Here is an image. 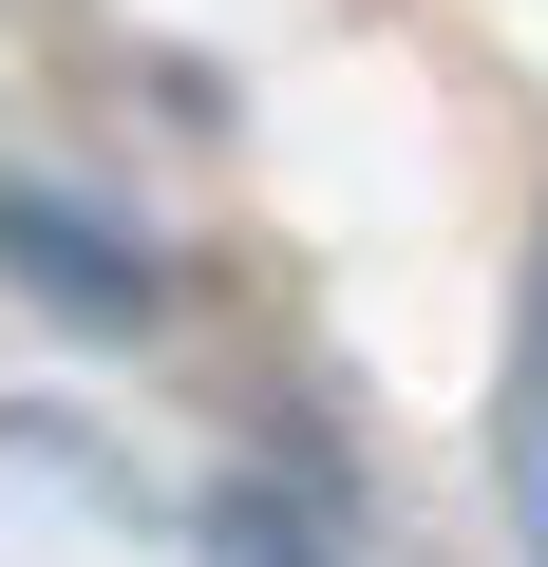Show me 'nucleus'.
<instances>
[{
  "instance_id": "nucleus-1",
  "label": "nucleus",
  "mask_w": 548,
  "mask_h": 567,
  "mask_svg": "<svg viewBox=\"0 0 548 567\" xmlns=\"http://www.w3.org/2000/svg\"><path fill=\"white\" fill-rule=\"evenodd\" d=\"M0 284H39L58 322H152V303H170V265H152L133 227H95V208H58L39 171H0Z\"/></svg>"
},
{
  "instance_id": "nucleus-2",
  "label": "nucleus",
  "mask_w": 548,
  "mask_h": 567,
  "mask_svg": "<svg viewBox=\"0 0 548 567\" xmlns=\"http://www.w3.org/2000/svg\"><path fill=\"white\" fill-rule=\"evenodd\" d=\"M492 492L548 567V227H529V303H510V379H492Z\"/></svg>"
},
{
  "instance_id": "nucleus-3",
  "label": "nucleus",
  "mask_w": 548,
  "mask_h": 567,
  "mask_svg": "<svg viewBox=\"0 0 548 567\" xmlns=\"http://www.w3.org/2000/svg\"><path fill=\"white\" fill-rule=\"evenodd\" d=\"M208 567H341V548H322V511H303L285 473H227V492H208Z\"/></svg>"
}]
</instances>
